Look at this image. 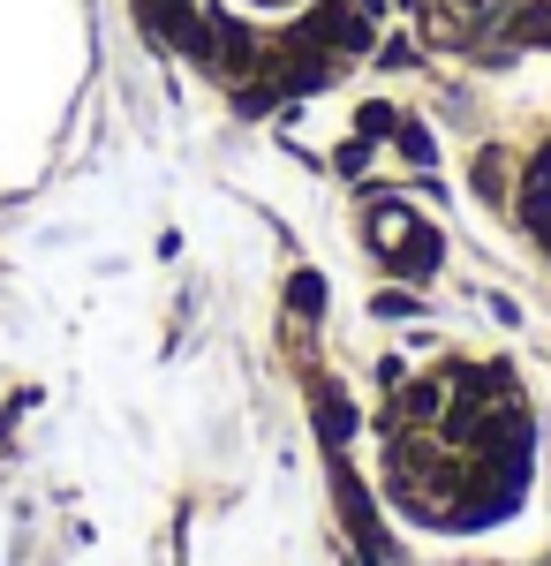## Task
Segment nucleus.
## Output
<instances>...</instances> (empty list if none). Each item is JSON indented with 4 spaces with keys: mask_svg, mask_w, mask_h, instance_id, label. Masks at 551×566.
<instances>
[{
    "mask_svg": "<svg viewBox=\"0 0 551 566\" xmlns=\"http://www.w3.org/2000/svg\"><path fill=\"white\" fill-rule=\"evenodd\" d=\"M371 250H378L385 272H401V280H430V272H438V227H424L408 205L378 197V205H371Z\"/></svg>",
    "mask_w": 551,
    "mask_h": 566,
    "instance_id": "f257e3e1",
    "label": "nucleus"
},
{
    "mask_svg": "<svg viewBox=\"0 0 551 566\" xmlns=\"http://www.w3.org/2000/svg\"><path fill=\"white\" fill-rule=\"evenodd\" d=\"M333 491H340V522H347V536L363 544V559H385V528L378 514H371V499H363V483H355V469L333 453Z\"/></svg>",
    "mask_w": 551,
    "mask_h": 566,
    "instance_id": "f03ea898",
    "label": "nucleus"
},
{
    "mask_svg": "<svg viewBox=\"0 0 551 566\" xmlns=\"http://www.w3.org/2000/svg\"><path fill=\"white\" fill-rule=\"evenodd\" d=\"M318 431H325V446H347V431H355V408H347V392L340 386H318Z\"/></svg>",
    "mask_w": 551,
    "mask_h": 566,
    "instance_id": "7ed1b4c3",
    "label": "nucleus"
},
{
    "mask_svg": "<svg viewBox=\"0 0 551 566\" xmlns=\"http://www.w3.org/2000/svg\"><path fill=\"white\" fill-rule=\"evenodd\" d=\"M288 303H295L302 317H318V310H325V280H318V272H295V280H288Z\"/></svg>",
    "mask_w": 551,
    "mask_h": 566,
    "instance_id": "20e7f679",
    "label": "nucleus"
},
{
    "mask_svg": "<svg viewBox=\"0 0 551 566\" xmlns=\"http://www.w3.org/2000/svg\"><path fill=\"white\" fill-rule=\"evenodd\" d=\"M393 144H401V151H408L416 167H430V159H438V144H430V129H416V122H393Z\"/></svg>",
    "mask_w": 551,
    "mask_h": 566,
    "instance_id": "39448f33",
    "label": "nucleus"
},
{
    "mask_svg": "<svg viewBox=\"0 0 551 566\" xmlns=\"http://www.w3.org/2000/svg\"><path fill=\"white\" fill-rule=\"evenodd\" d=\"M393 122H401L393 106H363V114H355V136H371V144H378V136H393Z\"/></svg>",
    "mask_w": 551,
    "mask_h": 566,
    "instance_id": "423d86ee",
    "label": "nucleus"
},
{
    "mask_svg": "<svg viewBox=\"0 0 551 566\" xmlns=\"http://www.w3.org/2000/svg\"><path fill=\"white\" fill-rule=\"evenodd\" d=\"M476 197H491V205L507 197V175H499V159H476Z\"/></svg>",
    "mask_w": 551,
    "mask_h": 566,
    "instance_id": "0eeeda50",
    "label": "nucleus"
},
{
    "mask_svg": "<svg viewBox=\"0 0 551 566\" xmlns=\"http://www.w3.org/2000/svg\"><path fill=\"white\" fill-rule=\"evenodd\" d=\"M378 317H416V295H401V287H393V295H378Z\"/></svg>",
    "mask_w": 551,
    "mask_h": 566,
    "instance_id": "6e6552de",
    "label": "nucleus"
}]
</instances>
